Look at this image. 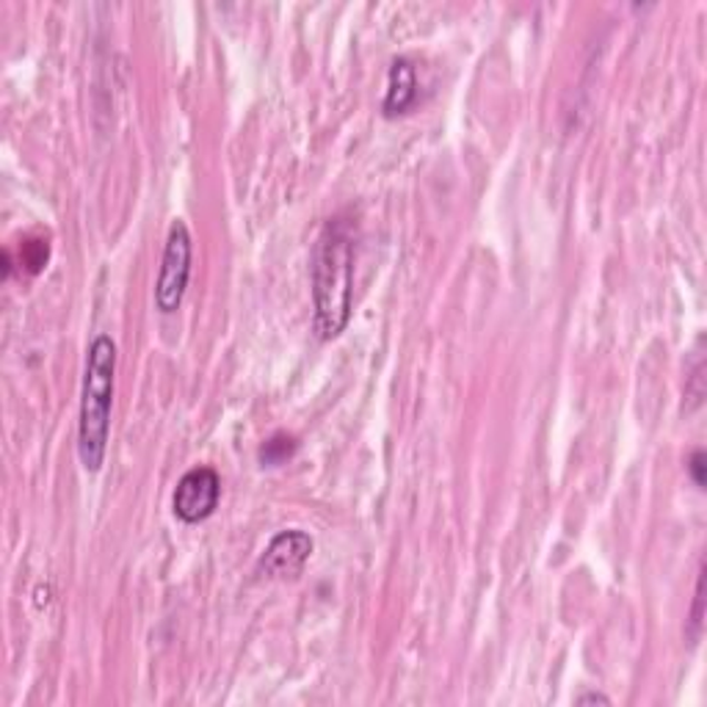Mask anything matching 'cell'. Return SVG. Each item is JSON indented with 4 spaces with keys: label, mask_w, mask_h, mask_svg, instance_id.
Returning a JSON list of instances; mask_svg holds the SVG:
<instances>
[{
    "label": "cell",
    "mask_w": 707,
    "mask_h": 707,
    "mask_svg": "<svg viewBox=\"0 0 707 707\" xmlns=\"http://www.w3.org/2000/svg\"><path fill=\"white\" fill-rule=\"evenodd\" d=\"M354 222L335 216L324 224L313 249V307L321 341L341 335L352 319Z\"/></svg>",
    "instance_id": "6da1fadb"
},
{
    "label": "cell",
    "mask_w": 707,
    "mask_h": 707,
    "mask_svg": "<svg viewBox=\"0 0 707 707\" xmlns=\"http://www.w3.org/2000/svg\"><path fill=\"white\" fill-rule=\"evenodd\" d=\"M117 343L109 335H98L89 346L87 373H83L81 423H78V454L89 473H98L105 462L111 432V406H114Z\"/></svg>",
    "instance_id": "7a4b0ae2"
},
{
    "label": "cell",
    "mask_w": 707,
    "mask_h": 707,
    "mask_svg": "<svg viewBox=\"0 0 707 707\" xmlns=\"http://www.w3.org/2000/svg\"><path fill=\"white\" fill-rule=\"evenodd\" d=\"M191 276V233L185 222H174L169 228L166 249H163L161 274L155 285V307L161 313H174L183 304L185 287Z\"/></svg>",
    "instance_id": "3957f363"
},
{
    "label": "cell",
    "mask_w": 707,
    "mask_h": 707,
    "mask_svg": "<svg viewBox=\"0 0 707 707\" xmlns=\"http://www.w3.org/2000/svg\"><path fill=\"white\" fill-rule=\"evenodd\" d=\"M222 495V478L213 467H194L178 481V489L172 495L174 517L194 525L211 517L219 506Z\"/></svg>",
    "instance_id": "277c9868"
},
{
    "label": "cell",
    "mask_w": 707,
    "mask_h": 707,
    "mask_svg": "<svg viewBox=\"0 0 707 707\" xmlns=\"http://www.w3.org/2000/svg\"><path fill=\"white\" fill-rule=\"evenodd\" d=\"M310 556H313V539L304 531H282L265 547L263 558H260V573H265L269 578H296Z\"/></svg>",
    "instance_id": "5b68a950"
},
{
    "label": "cell",
    "mask_w": 707,
    "mask_h": 707,
    "mask_svg": "<svg viewBox=\"0 0 707 707\" xmlns=\"http://www.w3.org/2000/svg\"><path fill=\"white\" fill-rule=\"evenodd\" d=\"M417 100V75L410 59H395L390 67L387 94H384V117H401L415 105Z\"/></svg>",
    "instance_id": "8992f818"
},
{
    "label": "cell",
    "mask_w": 707,
    "mask_h": 707,
    "mask_svg": "<svg viewBox=\"0 0 707 707\" xmlns=\"http://www.w3.org/2000/svg\"><path fill=\"white\" fill-rule=\"evenodd\" d=\"M296 448H299L296 437L280 432V434H274L271 440H265L263 448H260V462L269 467H280V465H285V462L291 459L293 454H296Z\"/></svg>",
    "instance_id": "52a82bcc"
},
{
    "label": "cell",
    "mask_w": 707,
    "mask_h": 707,
    "mask_svg": "<svg viewBox=\"0 0 707 707\" xmlns=\"http://www.w3.org/2000/svg\"><path fill=\"white\" fill-rule=\"evenodd\" d=\"M703 337H699L697 341V356H694V367H691V378H688V398H694V406L691 410H697L699 404H703V398H705V387H703V382H705V356H703Z\"/></svg>",
    "instance_id": "ba28073f"
},
{
    "label": "cell",
    "mask_w": 707,
    "mask_h": 707,
    "mask_svg": "<svg viewBox=\"0 0 707 707\" xmlns=\"http://www.w3.org/2000/svg\"><path fill=\"white\" fill-rule=\"evenodd\" d=\"M703 616H705V564L699 567L697 578V594H694V614H691V638L697 642L703 633Z\"/></svg>",
    "instance_id": "9c48e42d"
},
{
    "label": "cell",
    "mask_w": 707,
    "mask_h": 707,
    "mask_svg": "<svg viewBox=\"0 0 707 707\" xmlns=\"http://www.w3.org/2000/svg\"><path fill=\"white\" fill-rule=\"evenodd\" d=\"M688 471H691L694 484H697L699 489H705V451H694L691 462H688Z\"/></svg>",
    "instance_id": "30bf717a"
},
{
    "label": "cell",
    "mask_w": 707,
    "mask_h": 707,
    "mask_svg": "<svg viewBox=\"0 0 707 707\" xmlns=\"http://www.w3.org/2000/svg\"><path fill=\"white\" fill-rule=\"evenodd\" d=\"M578 705H610V699L605 694H580Z\"/></svg>",
    "instance_id": "8fae6325"
}]
</instances>
